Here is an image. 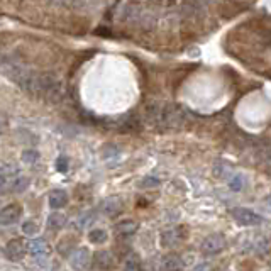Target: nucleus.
I'll use <instances>...</instances> for the list:
<instances>
[{"label": "nucleus", "instance_id": "1", "mask_svg": "<svg viewBox=\"0 0 271 271\" xmlns=\"http://www.w3.org/2000/svg\"><path fill=\"white\" fill-rule=\"evenodd\" d=\"M0 70L11 80H14L24 92H27L36 98H43L46 102L56 104L64 95V87L61 80L53 73L32 72V70L24 68L21 64L2 61V59H0Z\"/></svg>", "mask_w": 271, "mask_h": 271}, {"label": "nucleus", "instance_id": "2", "mask_svg": "<svg viewBox=\"0 0 271 271\" xmlns=\"http://www.w3.org/2000/svg\"><path fill=\"white\" fill-rule=\"evenodd\" d=\"M188 112L185 109H180L177 105L170 104H151L148 105V117L153 124L161 127H178L187 122Z\"/></svg>", "mask_w": 271, "mask_h": 271}, {"label": "nucleus", "instance_id": "3", "mask_svg": "<svg viewBox=\"0 0 271 271\" xmlns=\"http://www.w3.org/2000/svg\"><path fill=\"white\" fill-rule=\"evenodd\" d=\"M27 251V244L22 239H12L6 246V258L9 261H14V263H19L26 258Z\"/></svg>", "mask_w": 271, "mask_h": 271}, {"label": "nucleus", "instance_id": "4", "mask_svg": "<svg viewBox=\"0 0 271 271\" xmlns=\"http://www.w3.org/2000/svg\"><path fill=\"white\" fill-rule=\"evenodd\" d=\"M225 246H227V241H225V238L222 234H212V235H209V238L204 239L202 253L207 254V256L219 254L220 251L225 249Z\"/></svg>", "mask_w": 271, "mask_h": 271}, {"label": "nucleus", "instance_id": "5", "mask_svg": "<svg viewBox=\"0 0 271 271\" xmlns=\"http://www.w3.org/2000/svg\"><path fill=\"white\" fill-rule=\"evenodd\" d=\"M70 264L75 269H85L92 264V253L88 248H78L70 254Z\"/></svg>", "mask_w": 271, "mask_h": 271}, {"label": "nucleus", "instance_id": "6", "mask_svg": "<svg viewBox=\"0 0 271 271\" xmlns=\"http://www.w3.org/2000/svg\"><path fill=\"white\" fill-rule=\"evenodd\" d=\"M22 205L11 204L0 210V225H12L22 217Z\"/></svg>", "mask_w": 271, "mask_h": 271}, {"label": "nucleus", "instance_id": "7", "mask_svg": "<svg viewBox=\"0 0 271 271\" xmlns=\"http://www.w3.org/2000/svg\"><path fill=\"white\" fill-rule=\"evenodd\" d=\"M232 217L235 219V222H239L241 225H258L263 222V219L259 217L258 214L251 212L248 209H232L230 210Z\"/></svg>", "mask_w": 271, "mask_h": 271}, {"label": "nucleus", "instance_id": "8", "mask_svg": "<svg viewBox=\"0 0 271 271\" xmlns=\"http://www.w3.org/2000/svg\"><path fill=\"white\" fill-rule=\"evenodd\" d=\"M27 249L36 259H46L51 254V246L44 239H34L27 244Z\"/></svg>", "mask_w": 271, "mask_h": 271}, {"label": "nucleus", "instance_id": "9", "mask_svg": "<svg viewBox=\"0 0 271 271\" xmlns=\"http://www.w3.org/2000/svg\"><path fill=\"white\" fill-rule=\"evenodd\" d=\"M122 200L119 197H110V198H105L102 205H100V210H102L104 215H107V217H117V215L122 212Z\"/></svg>", "mask_w": 271, "mask_h": 271}, {"label": "nucleus", "instance_id": "10", "mask_svg": "<svg viewBox=\"0 0 271 271\" xmlns=\"http://www.w3.org/2000/svg\"><path fill=\"white\" fill-rule=\"evenodd\" d=\"M114 264V258L109 251H98L92 256V268L95 269H110Z\"/></svg>", "mask_w": 271, "mask_h": 271}, {"label": "nucleus", "instance_id": "11", "mask_svg": "<svg viewBox=\"0 0 271 271\" xmlns=\"http://www.w3.org/2000/svg\"><path fill=\"white\" fill-rule=\"evenodd\" d=\"M138 229H139V224L134 222V220H120L119 224H115V234L122 235V238H129V235L136 234Z\"/></svg>", "mask_w": 271, "mask_h": 271}, {"label": "nucleus", "instance_id": "12", "mask_svg": "<svg viewBox=\"0 0 271 271\" xmlns=\"http://www.w3.org/2000/svg\"><path fill=\"white\" fill-rule=\"evenodd\" d=\"M49 205H51V209H63L68 205V193L64 192V190H53L51 193H49Z\"/></svg>", "mask_w": 271, "mask_h": 271}, {"label": "nucleus", "instance_id": "13", "mask_svg": "<svg viewBox=\"0 0 271 271\" xmlns=\"http://www.w3.org/2000/svg\"><path fill=\"white\" fill-rule=\"evenodd\" d=\"M66 225V217L63 214L54 212L48 217V229L49 230H61Z\"/></svg>", "mask_w": 271, "mask_h": 271}, {"label": "nucleus", "instance_id": "14", "mask_svg": "<svg viewBox=\"0 0 271 271\" xmlns=\"http://www.w3.org/2000/svg\"><path fill=\"white\" fill-rule=\"evenodd\" d=\"M182 238L183 234H178V230H166V232L161 234V244L164 248H170V246L177 244Z\"/></svg>", "mask_w": 271, "mask_h": 271}, {"label": "nucleus", "instance_id": "15", "mask_svg": "<svg viewBox=\"0 0 271 271\" xmlns=\"http://www.w3.org/2000/svg\"><path fill=\"white\" fill-rule=\"evenodd\" d=\"M107 238H109V234L105 229H93L88 232V241L93 244H104L105 241H107Z\"/></svg>", "mask_w": 271, "mask_h": 271}, {"label": "nucleus", "instance_id": "16", "mask_svg": "<svg viewBox=\"0 0 271 271\" xmlns=\"http://www.w3.org/2000/svg\"><path fill=\"white\" fill-rule=\"evenodd\" d=\"M161 268L163 269H180V268H183V264H182V259H180L177 254H170L163 259Z\"/></svg>", "mask_w": 271, "mask_h": 271}, {"label": "nucleus", "instance_id": "17", "mask_svg": "<svg viewBox=\"0 0 271 271\" xmlns=\"http://www.w3.org/2000/svg\"><path fill=\"white\" fill-rule=\"evenodd\" d=\"M27 187H29V178L27 177H19V178L14 180V183H12V190L17 193L24 192Z\"/></svg>", "mask_w": 271, "mask_h": 271}, {"label": "nucleus", "instance_id": "18", "mask_svg": "<svg viewBox=\"0 0 271 271\" xmlns=\"http://www.w3.org/2000/svg\"><path fill=\"white\" fill-rule=\"evenodd\" d=\"M125 269H141V259H139L138 254H130L127 259H125Z\"/></svg>", "mask_w": 271, "mask_h": 271}, {"label": "nucleus", "instance_id": "19", "mask_svg": "<svg viewBox=\"0 0 271 271\" xmlns=\"http://www.w3.org/2000/svg\"><path fill=\"white\" fill-rule=\"evenodd\" d=\"M22 232L26 235H36L39 232V225L34 220H27V222L22 224Z\"/></svg>", "mask_w": 271, "mask_h": 271}, {"label": "nucleus", "instance_id": "20", "mask_svg": "<svg viewBox=\"0 0 271 271\" xmlns=\"http://www.w3.org/2000/svg\"><path fill=\"white\" fill-rule=\"evenodd\" d=\"M39 159V153L36 149H27L22 153V161H26L27 164H34Z\"/></svg>", "mask_w": 271, "mask_h": 271}, {"label": "nucleus", "instance_id": "21", "mask_svg": "<svg viewBox=\"0 0 271 271\" xmlns=\"http://www.w3.org/2000/svg\"><path fill=\"white\" fill-rule=\"evenodd\" d=\"M68 164H70V161H68L66 156H59V158L56 159V170H58V172L64 173V172L68 170Z\"/></svg>", "mask_w": 271, "mask_h": 271}, {"label": "nucleus", "instance_id": "22", "mask_svg": "<svg viewBox=\"0 0 271 271\" xmlns=\"http://www.w3.org/2000/svg\"><path fill=\"white\" fill-rule=\"evenodd\" d=\"M93 212H88V214H85L82 219L78 220V225L80 227H87V225L90 224V222H93Z\"/></svg>", "mask_w": 271, "mask_h": 271}, {"label": "nucleus", "instance_id": "23", "mask_svg": "<svg viewBox=\"0 0 271 271\" xmlns=\"http://www.w3.org/2000/svg\"><path fill=\"white\" fill-rule=\"evenodd\" d=\"M158 185H159V180L154 177H148L141 182V187H158Z\"/></svg>", "mask_w": 271, "mask_h": 271}, {"label": "nucleus", "instance_id": "24", "mask_svg": "<svg viewBox=\"0 0 271 271\" xmlns=\"http://www.w3.org/2000/svg\"><path fill=\"white\" fill-rule=\"evenodd\" d=\"M230 188L238 190V192L243 188V180H241V177H234V182H230Z\"/></svg>", "mask_w": 271, "mask_h": 271}, {"label": "nucleus", "instance_id": "25", "mask_svg": "<svg viewBox=\"0 0 271 271\" xmlns=\"http://www.w3.org/2000/svg\"><path fill=\"white\" fill-rule=\"evenodd\" d=\"M53 2L63 4V6H72V4H73V2H77V0H53Z\"/></svg>", "mask_w": 271, "mask_h": 271}, {"label": "nucleus", "instance_id": "26", "mask_svg": "<svg viewBox=\"0 0 271 271\" xmlns=\"http://www.w3.org/2000/svg\"><path fill=\"white\" fill-rule=\"evenodd\" d=\"M4 125H6V120L0 117V132H2V130H4Z\"/></svg>", "mask_w": 271, "mask_h": 271}, {"label": "nucleus", "instance_id": "27", "mask_svg": "<svg viewBox=\"0 0 271 271\" xmlns=\"http://www.w3.org/2000/svg\"><path fill=\"white\" fill-rule=\"evenodd\" d=\"M264 202L268 204V205H269V209H271V195H268V197L264 198Z\"/></svg>", "mask_w": 271, "mask_h": 271}, {"label": "nucleus", "instance_id": "28", "mask_svg": "<svg viewBox=\"0 0 271 271\" xmlns=\"http://www.w3.org/2000/svg\"><path fill=\"white\" fill-rule=\"evenodd\" d=\"M268 77H269V78H271V72H269V73H268Z\"/></svg>", "mask_w": 271, "mask_h": 271}, {"label": "nucleus", "instance_id": "29", "mask_svg": "<svg viewBox=\"0 0 271 271\" xmlns=\"http://www.w3.org/2000/svg\"><path fill=\"white\" fill-rule=\"evenodd\" d=\"M204 2H209V0H204Z\"/></svg>", "mask_w": 271, "mask_h": 271}]
</instances>
